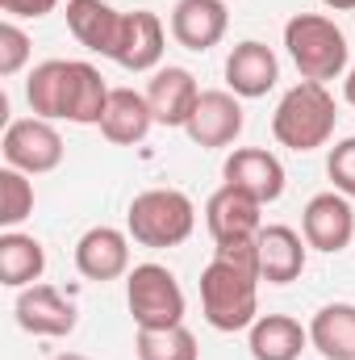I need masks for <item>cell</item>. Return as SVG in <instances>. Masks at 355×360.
Wrapping results in <instances>:
<instances>
[{"label":"cell","mask_w":355,"mask_h":360,"mask_svg":"<svg viewBox=\"0 0 355 360\" xmlns=\"http://www.w3.org/2000/svg\"><path fill=\"white\" fill-rule=\"evenodd\" d=\"M326 172H330V180H335V193H343V197H355V134L330 147Z\"/></svg>","instance_id":"obj_28"},{"label":"cell","mask_w":355,"mask_h":360,"mask_svg":"<svg viewBox=\"0 0 355 360\" xmlns=\"http://www.w3.org/2000/svg\"><path fill=\"white\" fill-rule=\"evenodd\" d=\"M55 360H88V356H80V352H63V356H55Z\"/></svg>","instance_id":"obj_32"},{"label":"cell","mask_w":355,"mask_h":360,"mask_svg":"<svg viewBox=\"0 0 355 360\" xmlns=\"http://www.w3.org/2000/svg\"><path fill=\"white\" fill-rule=\"evenodd\" d=\"M109 84L105 76L84 63V59H72L67 68V101H63V122H76V126H100L105 117V105H109Z\"/></svg>","instance_id":"obj_20"},{"label":"cell","mask_w":355,"mask_h":360,"mask_svg":"<svg viewBox=\"0 0 355 360\" xmlns=\"http://www.w3.org/2000/svg\"><path fill=\"white\" fill-rule=\"evenodd\" d=\"M147 101H151V113L159 126H188L196 101H201V84L188 68H159L147 84Z\"/></svg>","instance_id":"obj_16"},{"label":"cell","mask_w":355,"mask_h":360,"mask_svg":"<svg viewBox=\"0 0 355 360\" xmlns=\"http://www.w3.org/2000/svg\"><path fill=\"white\" fill-rule=\"evenodd\" d=\"M284 46H288V59L297 63L301 80L326 84V80L347 76V55H351L347 34L330 17H322V13H297V17H288Z\"/></svg>","instance_id":"obj_3"},{"label":"cell","mask_w":355,"mask_h":360,"mask_svg":"<svg viewBox=\"0 0 355 360\" xmlns=\"http://www.w3.org/2000/svg\"><path fill=\"white\" fill-rule=\"evenodd\" d=\"M264 201H255L251 193L234 188V184H222L209 201H205V226L213 235V243H226V239H251L264 231V218H260Z\"/></svg>","instance_id":"obj_11"},{"label":"cell","mask_w":355,"mask_h":360,"mask_svg":"<svg viewBox=\"0 0 355 360\" xmlns=\"http://www.w3.org/2000/svg\"><path fill=\"white\" fill-rule=\"evenodd\" d=\"M335 122H339V105H335L330 89L318 80H301L280 96V105L272 113V134L280 147L305 155V151H318L330 143Z\"/></svg>","instance_id":"obj_1"},{"label":"cell","mask_w":355,"mask_h":360,"mask_svg":"<svg viewBox=\"0 0 355 360\" xmlns=\"http://www.w3.org/2000/svg\"><path fill=\"white\" fill-rule=\"evenodd\" d=\"M301 235L314 252H326V256H339L343 248H351L355 239V210L351 197L343 193H318L309 197L305 214H301Z\"/></svg>","instance_id":"obj_7"},{"label":"cell","mask_w":355,"mask_h":360,"mask_svg":"<svg viewBox=\"0 0 355 360\" xmlns=\"http://www.w3.org/2000/svg\"><path fill=\"white\" fill-rule=\"evenodd\" d=\"M326 8H335V13H355V0H322Z\"/></svg>","instance_id":"obj_31"},{"label":"cell","mask_w":355,"mask_h":360,"mask_svg":"<svg viewBox=\"0 0 355 360\" xmlns=\"http://www.w3.org/2000/svg\"><path fill=\"white\" fill-rule=\"evenodd\" d=\"M17 327L29 331V335H46V340H59V335H72L76 331V302L63 297L55 285H25L17 293Z\"/></svg>","instance_id":"obj_9"},{"label":"cell","mask_w":355,"mask_h":360,"mask_svg":"<svg viewBox=\"0 0 355 360\" xmlns=\"http://www.w3.org/2000/svg\"><path fill=\"white\" fill-rule=\"evenodd\" d=\"M67 68H72V59H46V63H38V68L29 72V80H25V101H29L34 117H46V122L63 117Z\"/></svg>","instance_id":"obj_24"},{"label":"cell","mask_w":355,"mask_h":360,"mask_svg":"<svg viewBox=\"0 0 355 360\" xmlns=\"http://www.w3.org/2000/svg\"><path fill=\"white\" fill-rule=\"evenodd\" d=\"M276 80H280V63H276L272 46H264V42L247 38L226 55V84L234 96H243V101L267 96L276 89Z\"/></svg>","instance_id":"obj_14"},{"label":"cell","mask_w":355,"mask_h":360,"mask_svg":"<svg viewBox=\"0 0 355 360\" xmlns=\"http://www.w3.org/2000/svg\"><path fill=\"white\" fill-rule=\"evenodd\" d=\"M134 352L138 360H196V335L180 323V327H159V331H138L134 340Z\"/></svg>","instance_id":"obj_25"},{"label":"cell","mask_w":355,"mask_h":360,"mask_svg":"<svg viewBox=\"0 0 355 360\" xmlns=\"http://www.w3.org/2000/svg\"><path fill=\"white\" fill-rule=\"evenodd\" d=\"M34 214V184L25 180V172L4 168L0 172V226L13 231L17 222H25Z\"/></svg>","instance_id":"obj_26"},{"label":"cell","mask_w":355,"mask_h":360,"mask_svg":"<svg viewBox=\"0 0 355 360\" xmlns=\"http://www.w3.org/2000/svg\"><path fill=\"white\" fill-rule=\"evenodd\" d=\"M0 151H4L8 168H17L25 176H42L63 164V134L46 117H17L4 126Z\"/></svg>","instance_id":"obj_6"},{"label":"cell","mask_w":355,"mask_h":360,"mask_svg":"<svg viewBox=\"0 0 355 360\" xmlns=\"http://www.w3.org/2000/svg\"><path fill=\"white\" fill-rule=\"evenodd\" d=\"M343 96H347V105L355 109V68L347 72V76H343Z\"/></svg>","instance_id":"obj_30"},{"label":"cell","mask_w":355,"mask_h":360,"mask_svg":"<svg viewBox=\"0 0 355 360\" xmlns=\"http://www.w3.org/2000/svg\"><path fill=\"white\" fill-rule=\"evenodd\" d=\"M222 176H226V184L251 193L264 205L284 193V164L272 151H264V147H239V151H230L226 164H222Z\"/></svg>","instance_id":"obj_12"},{"label":"cell","mask_w":355,"mask_h":360,"mask_svg":"<svg viewBox=\"0 0 355 360\" xmlns=\"http://www.w3.org/2000/svg\"><path fill=\"white\" fill-rule=\"evenodd\" d=\"M67 30L80 46L113 59V51L121 42V30H126V13H117L105 0H67Z\"/></svg>","instance_id":"obj_15"},{"label":"cell","mask_w":355,"mask_h":360,"mask_svg":"<svg viewBox=\"0 0 355 360\" xmlns=\"http://www.w3.org/2000/svg\"><path fill=\"white\" fill-rule=\"evenodd\" d=\"M309 344L326 360H355V306L330 302L309 319Z\"/></svg>","instance_id":"obj_22"},{"label":"cell","mask_w":355,"mask_h":360,"mask_svg":"<svg viewBox=\"0 0 355 360\" xmlns=\"http://www.w3.org/2000/svg\"><path fill=\"white\" fill-rule=\"evenodd\" d=\"M196 226V205L180 188H147L130 201L126 231L142 248H180Z\"/></svg>","instance_id":"obj_4"},{"label":"cell","mask_w":355,"mask_h":360,"mask_svg":"<svg viewBox=\"0 0 355 360\" xmlns=\"http://www.w3.org/2000/svg\"><path fill=\"white\" fill-rule=\"evenodd\" d=\"M226 25H230V13L222 0H176L172 8V38L196 55L213 51L226 38Z\"/></svg>","instance_id":"obj_13"},{"label":"cell","mask_w":355,"mask_h":360,"mask_svg":"<svg viewBox=\"0 0 355 360\" xmlns=\"http://www.w3.org/2000/svg\"><path fill=\"white\" fill-rule=\"evenodd\" d=\"M159 59H163V21L147 8L126 13V30L113 51V63L126 72H155Z\"/></svg>","instance_id":"obj_17"},{"label":"cell","mask_w":355,"mask_h":360,"mask_svg":"<svg viewBox=\"0 0 355 360\" xmlns=\"http://www.w3.org/2000/svg\"><path fill=\"white\" fill-rule=\"evenodd\" d=\"M201 310L213 331H251L260 319V272L213 256L201 272Z\"/></svg>","instance_id":"obj_2"},{"label":"cell","mask_w":355,"mask_h":360,"mask_svg":"<svg viewBox=\"0 0 355 360\" xmlns=\"http://www.w3.org/2000/svg\"><path fill=\"white\" fill-rule=\"evenodd\" d=\"M76 269L84 281H117L130 276V231L117 226H92L76 243Z\"/></svg>","instance_id":"obj_10"},{"label":"cell","mask_w":355,"mask_h":360,"mask_svg":"<svg viewBox=\"0 0 355 360\" xmlns=\"http://www.w3.org/2000/svg\"><path fill=\"white\" fill-rule=\"evenodd\" d=\"M42 272H46V252L34 235H21V231L0 235V285L25 289V285H38Z\"/></svg>","instance_id":"obj_23"},{"label":"cell","mask_w":355,"mask_h":360,"mask_svg":"<svg viewBox=\"0 0 355 360\" xmlns=\"http://www.w3.org/2000/svg\"><path fill=\"white\" fill-rule=\"evenodd\" d=\"M305 344H309V327H301L288 314H260L247 335V348L255 360H297Z\"/></svg>","instance_id":"obj_21"},{"label":"cell","mask_w":355,"mask_h":360,"mask_svg":"<svg viewBox=\"0 0 355 360\" xmlns=\"http://www.w3.org/2000/svg\"><path fill=\"white\" fill-rule=\"evenodd\" d=\"M305 235L293 226H264L260 231V281L267 285H288L305 272Z\"/></svg>","instance_id":"obj_19"},{"label":"cell","mask_w":355,"mask_h":360,"mask_svg":"<svg viewBox=\"0 0 355 360\" xmlns=\"http://www.w3.org/2000/svg\"><path fill=\"white\" fill-rule=\"evenodd\" d=\"M155 126V113H151V101L147 92L134 89H113L109 92V105H105V117H100V134L113 143V147H134L151 134Z\"/></svg>","instance_id":"obj_18"},{"label":"cell","mask_w":355,"mask_h":360,"mask_svg":"<svg viewBox=\"0 0 355 360\" xmlns=\"http://www.w3.org/2000/svg\"><path fill=\"white\" fill-rule=\"evenodd\" d=\"M55 4L59 0H0V8L8 13V17H46V13H55Z\"/></svg>","instance_id":"obj_29"},{"label":"cell","mask_w":355,"mask_h":360,"mask_svg":"<svg viewBox=\"0 0 355 360\" xmlns=\"http://www.w3.org/2000/svg\"><path fill=\"white\" fill-rule=\"evenodd\" d=\"M29 63V34L17 21L0 25V76H17Z\"/></svg>","instance_id":"obj_27"},{"label":"cell","mask_w":355,"mask_h":360,"mask_svg":"<svg viewBox=\"0 0 355 360\" xmlns=\"http://www.w3.org/2000/svg\"><path fill=\"white\" fill-rule=\"evenodd\" d=\"M243 105H239V96L230 89H209L201 92V101H196V109H192V117H188V126H184V134L196 143V147H205V151H217V147H230L239 134H243Z\"/></svg>","instance_id":"obj_8"},{"label":"cell","mask_w":355,"mask_h":360,"mask_svg":"<svg viewBox=\"0 0 355 360\" xmlns=\"http://www.w3.org/2000/svg\"><path fill=\"white\" fill-rule=\"evenodd\" d=\"M126 306L138 331H159L184 323V289L163 264H134L126 276Z\"/></svg>","instance_id":"obj_5"}]
</instances>
